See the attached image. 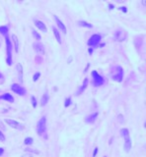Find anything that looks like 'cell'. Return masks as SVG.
<instances>
[{
	"mask_svg": "<svg viewBox=\"0 0 146 157\" xmlns=\"http://www.w3.org/2000/svg\"><path fill=\"white\" fill-rule=\"evenodd\" d=\"M111 76H112V79L114 81L120 82L122 81V79H123V69L119 65L113 66L112 71H111Z\"/></svg>",
	"mask_w": 146,
	"mask_h": 157,
	"instance_id": "cell-1",
	"label": "cell"
},
{
	"mask_svg": "<svg viewBox=\"0 0 146 157\" xmlns=\"http://www.w3.org/2000/svg\"><path fill=\"white\" fill-rule=\"evenodd\" d=\"M46 117H41L40 121L37 124V133L40 137H46Z\"/></svg>",
	"mask_w": 146,
	"mask_h": 157,
	"instance_id": "cell-2",
	"label": "cell"
},
{
	"mask_svg": "<svg viewBox=\"0 0 146 157\" xmlns=\"http://www.w3.org/2000/svg\"><path fill=\"white\" fill-rule=\"evenodd\" d=\"M120 134L124 139V149H126V152H128L130 150V147H131V141H130V138H129L128 130L127 129H121Z\"/></svg>",
	"mask_w": 146,
	"mask_h": 157,
	"instance_id": "cell-3",
	"label": "cell"
},
{
	"mask_svg": "<svg viewBox=\"0 0 146 157\" xmlns=\"http://www.w3.org/2000/svg\"><path fill=\"white\" fill-rule=\"evenodd\" d=\"M92 77H93V83L96 87L103 86L104 82H105V80L103 79L101 75L98 74L97 71H92Z\"/></svg>",
	"mask_w": 146,
	"mask_h": 157,
	"instance_id": "cell-4",
	"label": "cell"
},
{
	"mask_svg": "<svg viewBox=\"0 0 146 157\" xmlns=\"http://www.w3.org/2000/svg\"><path fill=\"white\" fill-rule=\"evenodd\" d=\"M5 38H6V48H7V64L9 66H11L12 65V54H11L12 43L8 36H6Z\"/></svg>",
	"mask_w": 146,
	"mask_h": 157,
	"instance_id": "cell-5",
	"label": "cell"
},
{
	"mask_svg": "<svg viewBox=\"0 0 146 157\" xmlns=\"http://www.w3.org/2000/svg\"><path fill=\"white\" fill-rule=\"evenodd\" d=\"M101 39H102V36L100 35H93L90 38H89V40H88V45L90 46V48L91 47H94V46H97L100 42H101Z\"/></svg>",
	"mask_w": 146,
	"mask_h": 157,
	"instance_id": "cell-6",
	"label": "cell"
},
{
	"mask_svg": "<svg viewBox=\"0 0 146 157\" xmlns=\"http://www.w3.org/2000/svg\"><path fill=\"white\" fill-rule=\"evenodd\" d=\"M11 89L15 93L19 94V95H22L23 96V95H25V94H26V89L22 86H20L19 83H13V85L11 86Z\"/></svg>",
	"mask_w": 146,
	"mask_h": 157,
	"instance_id": "cell-7",
	"label": "cell"
},
{
	"mask_svg": "<svg viewBox=\"0 0 146 157\" xmlns=\"http://www.w3.org/2000/svg\"><path fill=\"white\" fill-rule=\"evenodd\" d=\"M126 37V30H123L121 29H119L114 31V39L117 41H123Z\"/></svg>",
	"mask_w": 146,
	"mask_h": 157,
	"instance_id": "cell-8",
	"label": "cell"
},
{
	"mask_svg": "<svg viewBox=\"0 0 146 157\" xmlns=\"http://www.w3.org/2000/svg\"><path fill=\"white\" fill-rule=\"evenodd\" d=\"M5 122L9 125V126H11L12 128H15V129H23L22 127V125H20L18 122H16L15 120H12V119H6Z\"/></svg>",
	"mask_w": 146,
	"mask_h": 157,
	"instance_id": "cell-9",
	"label": "cell"
},
{
	"mask_svg": "<svg viewBox=\"0 0 146 157\" xmlns=\"http://www.w3.org/2000/svg\"><path fill=\"white\" fill-rule=\"evenodd\" d=\"M33 46H34L35 51L38 52L39 54H44V53H45V48H44V45L41 44V43H40V42H35V43L33 44Z\"/></svg>",
	"mask_w": 146,
	"mask_h": 157,
	"instance_id": "cell-10",
	"label": "cell"
},
{
	"mask_svg": "<svg viewBox=\"0 0 146 157\" xmlns=\"http://www.w3.org/2000/svg\"><path fill=\"white\" fill-rule=\"evenodd\" d=\"M97 117H98V112H94V113L88 115V116L86 117V119H85V121H86V123H88V124H93L94 122L96 121Z\"/></svg>",
	"mask_w": 146,
	"mask_h": 157,
	"instance_id": "cell-11",
	"label": "cell"
},
{
	"mask_svg": "<svg viewBox=\"0 0 146 157\" xmlns=\"http://www.w3.org/2000/svg\"><path fill=\"white\" fill-rule=\"evenodd\" d=\"M54 20H55V22H56V24H57V27L59 28V29L62 31L63 34H66V28H65V26H64V24L61 22V21L58 19V17L57 16H54Z\"/></svg>",
	"mask_w": 146,
	"mask_h": 157,
	"instance_id": "cell-12",
	"label": "cell"
},
{
	"mask_svg": "<svg viewBox=\"0 0 146 157\" xmlns=\"http://www.w3.org/2000/svg\"><path fill=\"white\" fill-rule=\"evenodd\" d=\"M87 86H88V79H85L84 81H83V83H82V86L78 88V90H77V92H76V95H80V94L86 89Z\"/></svg>",
	"mask_w": 146,
	"mask_h": 157,
	"instance_id": "cell-13",
	"label": "cell"
},
{
	"mask_svg": "<svg viewBox=\"0 0 146 157\" xmlns=\"http://www.w3.org/2000/svg\"><path fill=\"white\" fill-rule=\"evenodd\" d=\"M35 25H36V27L39 28L40 30H43L44 33H46V31H47V29H46V25H45L43 22H40V21L36 20V21H35Z\"/></svg>",
	"mask_w": 146,
	"mask_h": 157,
	"instance_id": "cell-14",
	"label": "cell"
},
{
	"mask_svg": "<svg viewBox=\"0 0 146 157\" xmlns=\"http://www.w3.org/2000/svg\"><path fill=\"white\" fill-rule=\"evenodd\" d=\"M0 98L3 99V100H5V101L11 102V103L14 102V98H13V96H12V94H10V93H4L3 95L0 96Z\"/></svg>",
	"mask_w": 146,
	"mask_h": 157,
	"instance_id": "cell-15",
	"label": "cell"
},
{
	"mask_svg": "<svg viewBox=\"0 0 146 157\" xmlns=\"http://www.w3.org/2000/svg\"><path fill=\"white\" fill-rule=\"evenodd\" d=\"M17 71H18V79L20 80V82H23V66L21 64L17 65Z\"/></svg>",
	"mask_w": 146,
	"mask_h": 157,
	"instance_id": "cell-16",
	"label": "cell"
},
{
	"mask_svg": "<svg viewBox=\"0 0 146 157\" xmlns=\"http://www.w3.org/2000/svg\"><path fill=\"white\" fill-rule=\"evenodd\" d=\"M12 40H13V42H14L15 51L18 53V52H19V39H18V37H17L16 35H12Z\"/></svg>",
	"mask_w": 146,
	"mask_h": 157,
	"instance_id": "cell-17",
	"label": "cell"
},
{
	"mask_svg": "<svg viewBox=\"0 0 146 157\" xmlns=\"http://www.w3.org/2000/svg\"><path fill=\"white\" fill-rule=\"evenodd\" d=\"M53 33H54V35H55V37H56L57 42L60 44V43H61V37H60V35H59V30H58L55 27H53Z\"/></svg>",
	"mask_w": 146,
	"mask_h": 157,
	"instance_id": "cell-18",
	"label": "cell"
},
{
	"mask_svg": "<svg viewBox=\"0 0 146 157\" xmlns=\"http://www.w3.org/2000/svg\"><path fill=\"white\" fill-rule=\"evenodd\" d=\"M0 34H1L2 35H4L5 37L8 36V27H6V26L0 27Z\"/></svg>",
	"mask_w": 146,
	"mask_h": 157,
	"instance_id": "cell-19",
	"label": "cell"
},
{
	"mask_svg": "<svg viewBox=\"0 0 146 157\" xmlns=\"http://www.w3.org/2000/svg\"><path fill=\"white\" fill-rule=\"evenodd\" d=\"M78 25H79L80 27H85V28H88V29H92V28H93V26H92L91 24L85 22V21H79V22H78Z\"/></svg>",
	"mask_w": 146,
	"mask_h": 157,
	"instance_id": "cell-20",
	"label": "cell"
},
{
	"mask_svg": "<svg viewBox=\"0 0 146 157\" xmlns=\"http://www.w3.org/2000/svg\"><path fill=\"white\" fill-rule=\"evenodd\" d=\"M47 100H48V95H47V93H45L44 94V96L41 97V100H40V104L41 105H46V104L47 103Z\"/></svg>",
	"mask_w": 146,
	"mask_h": 157,
	"instance_id": "cell-21",
	"label": "cell"
},
{
	"mask_svg": "<svg viewBox=\"0 0 146 157\" xmlns=\"http://www.w3.org/2000/svg\"><path fill=\"white\" fill-rule=\"evenodd\" d=\"M32 34H33V36L36 38V40H40L41 36L40 35V34L38 33V31H36L35 29H33V30H32Z\"/></svg>",
	"mask_w": 146,
	"mask_h": 157,
	"instance_id": "cell-22",
	"label": "cell"
},
{
	"mask_svg": "<svg viewBox=\"0 0 146 157\" xmlns=\"http://www.w3.org/2000/svg\"><path fill=\"white\" fill-rule=\"evenodd\" d=\"M33 143V139L32 138H27L25 139V144L26 145H31Z\"/></svg>",
	"mask_w": 146,
	"mask_h": 157,
	"instance_id": "cell-23",
	"label": "cell"
},
{
	"mask_svg": "<svg viewBox=\"0 0 146 157\" xmlns=\"http://www.w3.org/2000/svg\"><path fill=\"white\" fill-rule=\"evenodd\" d=\"M71 104V98L70 97H68V98H66L65 99V103H64V106L65 107H68L69 105Z\"/></svg>",
	"mask_w": 146,
	"mask_h": 157,
	"instance_id": "cell-24",
	"label": "cell"
},
{
	"mask_svg": "<svg viewBox=\"0 0 146 157\" xmlns=\"http://www.w3.org/2000/svg\"><path fill=\"white\" fill-rule=\"evenodd\" d=\"M31 99H32V105H33V107H36L37 106V99H36V97L35 96H32V97H31Z\"/></svg>",
	"mask_w": 146,
	"mask_h": 157,
	"instance_id": "cell-25",
	"label": "cell"
},
{
	"mask_svg": "<svg viewBox=\"0 0 146 157\" xmlns=\"http://www.w3.org/2000/svg\"><path fill=\"white\" fill-rule=\"evenodd\" d=\"M40 73H36V74L33 76V81H38V80H39V78H40Z\"/></svg>",
	"mask_w": 146,
	"mask_h": 157,
	"instance_id": "cell-26",
	"label": "cell"
},
{
	"mask_svg": "<svg viewBox=\"0 0 146 157\" xmlns=\"http://www.w3.org/2000/svg\"><path fill=\"white\" fill-rule=\"evenodd\" d=\"M0 140H1V141H5V135H4V134L1 132V131H0Z\"/></svg>",
	"mask_w": 146,
	"mask_h": 157,
	"instance_id": "cell-27",
	"label": "cell"
},
{
	"mask_svg": "<svg viewBox=\"0 0 146 157\" xmlns=\"http://www.w3.org/2000/svg\"><path fill=\"white\" fill-rule=\"evenodd\" d=\"M26 150H27L28 152H32V153H37V154L39 153V151H38V150H35V149H33V148H27Z\"/></svg>",
	"mask_w": 146,
	"mask_h": 157,
	"instance_id": "cell-28",
	"label": "cell"
},
{
	"mask_svg": "<svg viewBox=\"0 0 146 157\" xmlns=\"http://www.w3.org/2000/svg\"><path fill=\"white\" fill-rule=\"evenodd\" d=\"M3 82H4V77H3L2 74H0V85L3 83Z\"/></svg>",
	"mask_w": 146,
	"mask_h": 157,
	"instance_id": "cell-29",
	"label": "cell"
},
{
	"mask_svg": "<svg viewBox=\"0 0 146 157\" xmlns=\"http://www.w3.org/2000/svg\"><path fill=\"white\" fill-rule=\"evenodd\" d=\"M97 152H98V148L96 147V148H95V150H94V153H93V157H96V155H97Z\"/></svg>",
	"mask_w": 146,
	"mask_h": 157,
	"instance_id": "cell-30",
	"label": "cell"
},
{
	"mask_svg": "<svg viewBox=\"0 0 146 157\" xmlns=\"http://www.w3.org/2000/svg\"><path fill=\"white\" fill-rule=\"evenodd\" d=\"M119 10H120V11H122V12H124V13L126 12V7H119Z\"/></svg>",
	"mask_w": 146,
	"mask_h": 157,
	"instance_id": "cell-31",
	"label": "cell"
},
{
	"mask_svg": "<svg viewBox=\"0 0 146 157\" xmlns=\"http://www.w3.org/2000/svg\"><path fill=\"white\" fill-rule=\"evenodd\" d=\"M3 152H4V149H3V148H1V147H0V156H1V155L3 154Z\"/></svg>",
	"mask_w": 146,
	"mask_h": 157,
	"instance_id": "cell-32",
	"label": "cell"
},
{
	"mask_svg": "<svg viewBox=\"0 0 146 157\" xmlns=\"http://www.w3.org/2000/svg\"><path fill=\"white\" fill-rule=\"evenodd\" d=\"M88 52H89L90 54H92V53H93V49H92V48H89V49H88Z\"/></svg>",
	"mask_w": 146,
	"mask_h": 157,
	"instance_id": "cell-33",
	"label": "cell"
},
{
	"mask_svg": "<svg viewBox=\"0 0 146 157\" xmlns=\"http://www.w3.org/2000/svg\"><path fill=\"white\" fill-rule=\"evenodd\" d=\"M109 7H110V9H111V10H112V9H113V6L112 4H110V5H109Z\"/></svg>",
	"mask_w": 146,
	"mask_h": 157,
	"instance_id": "cell-34",
	"label": "cell"
},
{
	"mask_svg": "<svg viewBox=\"0 0 146 157\" xmlns=\"http://www.w3.org/2000/svg\"><path fill=\"white\" fill-rule=\"evenodd\" d=\"M119 122H120V121H121V118H123V117L121 116V115H119Z\"/></svg>",
	"mask_w": 146,
	"mask_h": 157,
	"instance_id": "cell-35",
	"label": "cell"
},
{
	"mask_svg": "<svg viewBox=\"0 0 146 157\" xmlns=\"http://www.w3.org/2000/svg\"><path fill=\"white\" fill-rule=\"evenodd\" d=\"M0 45H1V39H0Z\"/></svg>",
	"mask_w": 146,
	"mask_h": 157,
	"instance_id": "cell-36",
	"label": "cell"
},
{
	"mask_svg": "<svg viewBox=\"0 0 146 157\" xmlns=\"http://www.w3.org/2000/svg\"><path fill=\"white\" fill-rule=\"evenodd\" d=\"M104 157H107V156H104Z\"/></svg>",
	"mask_w": 146,
	"mask_h": 157,
	"instance_id": "cell-37",
	"label": "cell"
}]
</instances>
